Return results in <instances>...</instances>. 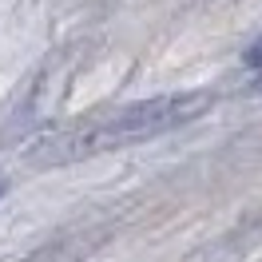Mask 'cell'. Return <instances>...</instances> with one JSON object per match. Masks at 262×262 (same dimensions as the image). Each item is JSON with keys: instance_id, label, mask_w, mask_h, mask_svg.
Instances as JSON below:
<instances>
[{"instance_id": "obj_1", "label": "cell", "mask_w": 262, "mask_h": 262, "mask_svg": "<svg viewBox=\"0 0 262 262\" xmlns=\"http://www.w3.org/2000/svg\"><path fill=\"white\" fill-rule=\"evenodd\" d=\"M214 99L219 96L211 88H195V92L139 99V103H127V107L96 115V119H72L68 127L40 135L28 147V159L40 167H56V163H80V159H92L103 151L131 147V143H143V139H155V135H167V131L203 119L214 107Z\"/></svg>"}, {"instance_id": "obj_2", "label": "cell", "mask_w": 262, "mask_h": 262, "mask_svg": "<svg viewBox=\"0 0 262 262\" xmlns=\"http://www.w3.org/2000/svg\"><path fill=\"white\" fill-rule=\"evenodd\" d=\"M0 195H4V175H0Z\"/></svg>"}]
</instances>
